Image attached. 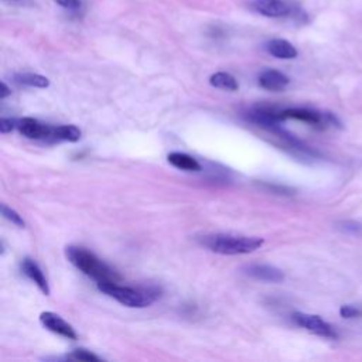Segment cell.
<instances>
[{
	"label": "cell",
	"mask_w": 362,
	"mask_h": 362,
	"mask_svg": "<svg viewBox=\"0 0 362 362\" xmlns=\"http://www.w3.org/2000/svg\"><path fill=\"white\" fill-rule=\"evenodd\" d=\"M65 256L84 275L92 278L96 283H118L119 275L102 262L95 253L81 246H69Z\"/></svg>",
	"instance_id": "obj_1"
},
{
	"label": "cell",
	"mask_w": 362,
	"mask_h": 362,
	"mask_svg": "<svg viewBox=\"0 0 362 362\" xmlns=\"http://www.w3.org/2000/svg\"><path fill=\"white\" fill-rule=\"evenodd\" d=\"M262 238L257 237H237L229 234L206 235L201 244L210 251L221 255H245L255 252L263 245Z\"/></svg>",
	"instance_id": "obj_2"
},
{
	"label": "cell",
	"mask_w": 362,
	"mask_h": 362,
	"mask_svg": "<svg viewBox=\"0 0 362 362\" xmlns=\"http://www.w3.org/2000/svg\"><path fill=\"white\" fill-rule=\"evenodd\" d=\"M101 291L111 296L116 302L126 307L132 309H143L150 306L159 298V293L153 289H134L123 287L116 283H98Z\"/></svg>",
	"instance_id": "obj_3"
},
{
	"label": "cell",
	"mask_w": 362,
	"mask_h": 362,
	"mask_svg": "<svg viewBox=\"0 0 362 362\" xmlns=\"http://www.w3.org/2000/svg\"><path fill=\"white\" fill-rule=\"evenodd\" d=\"M293 321L298 325H300L302 328H305V330L317 334L320 337L337 338V333L334 328L318 316L307 314V313H294Z\"/></svg>",
	"instance_id": "obj_4"
},
{
	"label": "cell",
	"mask_w": 362,
	"mask_h": 362,
	"mask_svg": "<svg viewBox=\"0 0 362 362\" xmlns=\"http://www.w3.org/2000/svg\"><path fill=\"white\" fill-rule=\"evenodd\" d=\"M282 118L283 120L286 119H296L302 120L313 126L324 127L327 125H334L336 118L330 114H320L313 109H306V108H293V109H284L282 111Z\"/></svg>",
	"instance_id": "obj_5"
},
{
	"label": "cell",
	"mask_w": 362,
	"mask_h": 362,
	"mask_svg": "<svg viewBox=\"0 0 362 362\" xmlns=\"http://www.w3.org/2000/svg\"><path fill=\"white\" fill-rule=\"evenodd\" d=\"M251 9L266 17H287L291 15V6L284 0H252Z\"/></svg>",
	"instance_id": "obj_6"
},
{
	"label": "cell",
	"mask_w": 362,
	"mask_h": 362,
	"mask_svg": "<svg viewBox=\"0 0 362 362\" xmlns=\"http://www.w3.org/2000/svg\"><path fill=\"white\" fill-rule=\"evenodd\" d=\"M40 323L47 328L48 332L58 334L64 338L69 340H77V333L74 328L67 323L64 321L60 316L51 311H44L40 314Z\"/></svg>",
	"instance_id": "obj_7"
},
{
	"label": "cell",
	"mask_w": 362,
	"mask_h": 362,
	"mask_svg": "<svg viewBox=\"0 0 362 362\" xmlns=\"http://www.w3.org/2000/svg\"><path fill=\"white\" fill-rule=\"evenodd\" d=\"M17 129L27 139H50L53 136V126L40 123L33 118H23L17 120Z\"/></svg>",
	"instance_id": "obj_8"
},
{
	"label": "cell",
	"mask_w": 362,
	"mask_h": 362,
	"mask_svg": "<svg viewBox=\"0 0 362 362\" xmlns=\"http://www.w3.org/2000/svg\"><path fill=\"white\" fill-rule=\"evenodd\" d=\"M245 273L257 280L272 282V283H279L284 279L283 272L271 265H249L245 268Z\"/></svg>",
	"instance_id": "obj_9"
},
{
	"label": "cell",
	"mask_w": 362,
	"mask_h": 362,
	"mask_svg": "<svg viewBox=\"0 0 362 362\" xmlns=\"http://www.w3.org/2000/svg\"><path fill=\"white\" fill-rule=\"evenodd\" d=\"M21 271L23 273L31 280L35 282L37 284V287L46 294L48 296L50 294V287H48V283H47V279L43 273V271L40 269V266L37 265V263L30 259V257H26L23 262H21Z\"/></svg>",
	"instance_id": "obj_10"
},
{
	"label": "cell",
	"mask_w": 362,
	"mask_h": 362,
	"mask_svg": "<svg viewBox=\"0 0 362 362\" xmlns=\"http://www.w3.org/2000/svg\"><path fill=\"white\" fill-rule=\"evenodd\" d=\"M289 82V77L278 70H266L259 75V85L268 91H283Z\"/></svg>",
	"instance_id": "obj_11"
},
{
	"label": "cell",
	"mask_w": 362,
	"mask_h": 362,
	"mask_svg": "<svg viewBox=\"0 0 362 362\" xmlns=\"http://www.w3.org/2000/svg\"><path fill=\"white\" fill-rule=\"evenodd\" d=\"M266 51L279 60H293L299 55L298 48L284 39H272L265 44Z\"/></svg>",
	"instance_id": "obj_12"
},
{
	"label": "cell",
	"mask_w": 362,
	"mask_h": 362,
	"mask_svg": "<svg viewBox=\"0 0 362 362\" xmlns=\"http://www.w3.org/2000/svg\"><path fill=\"white\" fill-rule=\"evenodd\" d=\"M168 160L173 168H176L179 170H184V172H200L201 170V164L194 157H191L190 154H185V153L173 152L169 154Z\"/></svg>",
	"instance_id": "obj_13"
},
{
	"label": "cell",
	"mask_w": 362,
	"mask_h": 362,
	"mask_svg": "<svg viewBox=\"0 0 362 362\" xmlns=\"http://www.w3.org/2000/svg\"><path fill=\"white\" fill-rule=\"evenodd\" d=\"M15 82L19 85H26L31 88H48L50 81L47 77H43L40 74H33V73H17L15 74Z\"/></svg>",
	"instance_id": "obj_14"
},
{
	"label": "cell",
	"mask_w": 362,
	"mask_h": 362,
	"mask_svg": "<svg viewBox=\"0 0 362 362\" xmlns=\"http://www.w3.org/2000/svg\"><path fill=\"white\" fill-rule=\"evenodd\" d=\"M53 139L65 142H78L81 139V130L73 125H61L53 127Z\"/></svg>",
	"instance_id": "obj_15"
},
{
	"label": "cell",
	"mask_w": 362,
	"mask_h": 362,
	"mask_svg": "<svg viewBox=\"0 0 362 362\" xmlns=\"http://www.w3.org/2000/svg\"><path fill=\"white\" fill-rule=\"evenodd\" d=\"M210 84L215 88L225 91H238V81L228 73H215L210 78Z\"/></svg>",
	"instance_id": "obj_16"
},
{
	"label": "cell",
	"mask_w": 362,
	"mask_h": 362,
	"mask_svg": "<svg viewBox=\"0 0 362 362\" xmlns=\"http://www.w3.org/2000/svg\"><path fill=\"white\" fill-rule=\"evenodd\" d=\"M2 214H3V217L6 218V219H9L12 224H15V225H17V226H20V228H24V225H26V222H24V219L21 218V215H19L15 210H12V208H9L8 206H2Z\"/></svg>",
	"instance_id": "obj_17"
},
{
	"label": "cell",
	"mask_w": 362,
	"mask_h": 362,
	"mask_svg": "<svg viewBox=\"0 0 362 362\" xmlns=\"http://www.w3.org/2000/svg\"><path fill=\"white\" fill-rule=\"evenodd\" d=\"M54 2L61 6L65 10H70V12H78L82 6L81 0H54Z\"/></svg>",
	"instance_id": "obj_18"
},
{
	"label": "cell",
	"mask_w": 362,
	"mask_h": 362,
	"mask_svg": "<svg viewBox=\"0 0 362 362\" xmlns=\"http://www.w3.org/2000/svg\"><path fill=\"white\" fill-rule=\"evenodd\" d=\"M340 314L344 318H356V317L362 316V310L355 306H351V305H344L340 309Z\"/></svg>",
	"instance_id": "obj_19"
},
{
	"label": "cell",
	"mask_w": 362,
	"mask_h": 362,
	"mask_svg": "<svg viewBox=\"0 0 362 362\" xmlns=\"http://www.w3.org/2000/svg\"><path fill=\"white\" fill-rule=\"evenodd\" d=\"M71 358L80 359V361H101L100 356L92 354L91 351H87V350H75V351L71 354Z\"/></svg>",
	"instance_id": "obj_20"
},
{
	"label": "cell",
	"mask_w": 362,
	"mask_h": 362,
	"mask_svg": "<svg viewBox=\"0 0 362 362\" xmlns=\"http://www.w3.org/2000/svg\"><path fill=\"white\" fill-rule=\"evenodd\" d=\"M15 127H17V120L6 118L0 119V132H2V134H9Z\"/></svg>",
	"instance_id": "obj_21"
},
{
	"label": "cell",
	"mask_w": 362,
	"mask_h": 362,
	"mask_svg": "<svg viewBox=\"0 0 362 362\" xmlns=\"http://www.w3.org/2000/svg\"><path fill=\"white\" fill-rule=\"evenodd\" d=\"M0 87H2V91H0V98H2V100H5L6 96H9V95L12 93V91H10V88L6 85V82H2V85H0Z\"/></svg>",
	"instance_id": "obj_22"
}]
</instances>
